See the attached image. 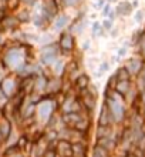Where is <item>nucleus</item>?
<instances>
[{
    "label": "nucleus",
    "mask_w": 145,
    "mask_h": 157,
    "mask_svg": "<svg viewBox=\"0 0 145 157\" xmlns=\"http://www.w3.org/2000/svg\"><path fill=\"white\" fill-rule=\"evenodd\" d=\"M60 57H61V53H60L57 41H53V43H50V44L42 46L40 56H38V63H40L43 67L49 69V67L51 66L56 60H58Z\"/></svg>",
    "instance_id": "obj_1"
},
{
    "label": "nucleus",
    "mask_w": 145,
    "mask_h": 157,
    "mask_svg": "<svg viewBox=\"0 0 145 157\" xmlns=\"http://www.w3.org/2000/svg\"><path fill=\"white\" fill-rule=\"evenodd\" d=\"M80 112H84V110L77 93L73 90L70 93L64 94V99L60 103V113L67 114V113H80Z\"/></svg>",
    "instance_id": "obj_2"
},
{
    "label": "nucleus",
    "mask_w": 145,
    "mask_h": 157,
    "mask_svg": "<svg viewBox=\"0 0 145 157\" xmlns=\"http://www.w3.org/2000/svg\"><path fill=\"white\" fill-rule=\"evenodd\" d=\"M58 49H60V53L61 56H73L75 50V37L74 34L70 33L68 30H63L60 32V37L57 40Z\"/></svg>",
    "instance_id": "obj_3"
},
{
    "label": "nucleus",
    "mask_w": 145,
    "mask_h": 157,
    "mask_svg": "<svg viewBox=\"0 0 145 157\" xmlns=\"http://www.w3.org/2000/svg\"><path fill=\"white\" fill-rule=\"evenodd\" d=\"M0 91L9 100L19 91V77L16 75H9L0 82Z\"/></svg>",
    "instance_id": "obj_4"
},
{
    "label": "nucleus",
    "mask_w": 145,
    "mask_h": 157,
    "mask_svg": "<svg viewBox=\"0 0 145 157\" xmlns=\"http://www.w3.org/2000/svg\"><path fill=\"white\" fill-rule=\"evenodd\" d=\"M77 96H78L80 101H81V106H83V110L85 113H87L88 116H92L94 114V112L97 110V96H94L92 93H90V91L85 89V90L80 91V93H77Z\"/></svg>",
    "instance_id": "obj_5"
},
{
    "label": "nucleus",
    "mask_w": 145,
    "mask_h": 157,
    "mask_svg": "<svg viewBox=\"0 0 145 157\" xmlns=\"http://www.w3.org/2000/svg\"><path fill=\"white\" fill-rule=\"evenodd\" d=\"M91 84V76L87 75L85 71H81L77 77L71 82V86H73V90L75 93H80V91L88 89V86Z\"/></svg>",
    "instance_id": "obj_6"
},
{
    "label": "nucleus",
    "mask_w": 145,
    "mask_h": 157,
    "mask_svg": "<svg viewBox=\"0 0 145 157\" xmlns=\"http://www.w3.org/2000/svg\"><path fill=\"white\" fill-rule=\"evenodd\" d=\"M20 27V21L17 20L14 14H6V16L0 20V30L2 32H16Z\"/></svg>",
    "instance_id": "obj_7"
},
{
    "label": "nucleus",
    "mask_w": 145,
    "mask_h": 157,
    "mask_svg": "<svg viewBox=\"0 0 145 157\" xmlns=\"http://www.w3.org/2000/svg\"><path fill=\"white\" fill-rule=\"evenodd\" d=\"M13 133V121L9 117L0 119V143H6Z\"/></svg>",
    "instance_id": "obj_8"
},
{
    "label": "nucleus",
    "mask_w": 145,
    "mask_h": 157,
    "mask_svg": "<svg viewBox=\"0 0 145 157\" xmlns=\"http://www.w3.org/2000/svg\"><path fill=\"white\" fill-rule=\"evenodd\" d=\"M144 60H142L140 56H134V57H131V59H128L127 60V63H125L124 66H125V69L128 70V73L131 75V77H135V76L141 71V69H142V66H144Z\"/></svg>",
    "instance_id": "obj_9"
},
{
    "label": "nucleus",
    "mask_w": 145,
    "mask_h": 157,
    "mask_svg": "<svg viewBox=\"0 0 145 157\" xmlns=\"http://www.w3.org/2000/svg\"><path fill=\"white\" fill-rule=\"evenodd\" d=\"M49 77L50 76L46 75V71L34 77V83H33V93L40 94V96L44 94L47 89V83H49Z\"/></svg>",
    "instance_id": "obj_10"
},
{
    "label": "nucleus",
    "mask_w": 145,
    "mask_h": 157,
    "mask_svg": "<svg viewBox=\"0 0 145 157\" xmlns=\"http://www.w3.org/2000/svg\"><path fill=\"white\" fill-rule=\"evenodd\" d=\"M94 144L100 146L101 149H104L107 153H110L112 156L114 151H117L118 149V143H117L115 137H103V139H96Z\"/></svg>",
    "instance_id": "obj_11"
},
{
    "label": "nucleus",
    "mask_w": 145,
    "mask_h": 157,
    "mask_svg": "<svg viewBox=\"0 0 145 157\" xmlns=\"http://www.w3.org/2000/svg\"><path fill=\"white\" fill-rule=\"evenodd\" d=\"M97 126H115L114 121H112V117L108 112L107 104L103 101V106H101V110H100L98 114V120H97Z\"/></svg>",
    "instance_id": "obj_12"
},
{
    "label": "nucleus",
    "mask_w": 145,
    "mask_h": 157,
    "mask_svg": "<svg viewBox=\"0 0 145 157\" xmlns=\"http://www.w3.org/2000/svg\"><path fill=\"white\" fill-rule=\"evenodd\" d=\"M68 23H70V17L67 16L66 13H58L57 16L54 17V20L51 25H53L56 32H63L64 29L68 27Z\"/></svg>",
    "instance_id": "obj_13"
},
{
    "label": "nucleus",
    "mask_w": 145,
    "mask_h": 157,
    "mask_svg": "<svg viewBox=\"0 0 145 157\" xmlns=\"http://www.w3.org/2000/svg\"><path fill=\"white\" fill-rule=\"evenodd\" d=\"M88 143H71V157H88Z\"/></svg>",
    "instance_id": "obj_14"
},
{
    "label": "nucleus",
    "mask_w": 145,
    "mask_h": 157,
    "mask_svg": "<svg viewBox=\"0 0 145 157\" xmlns=\"http://www.w3.org/2000/svg\"><path fill=\"white\" fill-rule=\"evenodd\" d=\"M66 64H67L66 59L60 57L58 60H56V62H54L53 64L49 67V69H50V71H51V75H53V76L63 77V76H64V73H66Z\"/></svg>",
    "instance_id": "obj_15"
},
{
    "label": "nucleus",
    "mask_w": 145,
    "mask_h": 157,
    "mask_svg": "<svg viewBox=\"0 0 145 157\" xmlns=\"http://www.w3.org/2000/svg\"><path fill=\"white\" fill-rule=\"evenodd\" d=\"M56 153L57 157H71V143L66 140H58Z\"/></svg>",
    "instance_id": "obj_16"
},
{
    "label": "nucleus",
    "mask_w": 145,
    "mask_h": 157,
    "mask_svg": "<svg viewBox=\"0 0 145 157\" xmlns=\"http://www.w3.org/2000/svg\"><path fill=\"white\" fill-rule=\"evenodd\" d=\"M114 134H115V126H97L96 128V139L114 137Z\"/></svg>",
    "instance_id": "obj_17"
},
{
    "label": "nucleus",
    "mask_w": 145,
    "mask_h": 157,
    "mask_svg": "<svg viewBox=\"0 0 145 157\" xmlns=\"http://www.w3.org/2000/svg\"><path fill=\"white\" fill-rule=\"evenodd\" d=\"M16 144L23 153H24V151H29V149L31 147V140H30V136L27 134V132H23L20 136L17 137Z\"/></svg>",
    "instance_id": "obj_18"
},
{
    "label": "nucleus",
    "mask_w": 145,
    "mask_h": 157,
    "mask_svg": "<svg viewBox=\"0 0 145 157\" xmlns=\"http://www.w3.org/2000/svg\"><path fill=\"white\" fill-rule=\"evenodd\" d=\"M131 87H132V80H121V82H117L114 90H115L120 96L125 97V94L131 90Z\"/></svg>",
    "instance_id": "obj_19"
},
{
    "label": "nucleus",
    "mask_w": 145,
    "mask_h": 157,
    "mask_svg": "<svg viewBox=\"0 0 145 157\" xmlns=\"http://www.w3.org/2000/svg\"><path fill=\"white\" fill-rule=\"evenodd\" d=\"M132 12V6L129 2H121L115 7V14L117 16H128Z\"/></svg>",
    "instance_id": "obj_20"
},
{
    "label": "nucleus",
    "mask_w": 145,
    "mask_h": 157,
    "mask_svg": "<svg viewBox=\"0 0 145 157\" xmlns=\"http://www.w3.org/2000/svg\"><path fill=\"white\" fill-rule=\"evenodd\" d=\"M135 87L138 91H144L145 90V63L142 66L141 71L135 76Z\"/></svg>",
    "instance_id": "obj_21"
},
{
    "label": "nucleus",
    "mask_w": 145,
    "mask_h": 157,
    "mask_svg": "<svg viewBox=\"0 0 145 157\" xmlns=\"http://www.w3.org/2000/svg\"><path fill=\"white\" fill-rule=\"evenodd\" d=\"M17 20L20 21V25H23V23H29V21H31V10L27 7H23L20 10V12L17 13Z\"/></svg>",
    "instance_id": "obj_22"
},
{
    "label": "nucleus",
    "mask_w": 145,
    "mask_h": 157,
    "mask_svg": "<svg viewBox=\"0 0 145 157\" xmlns=\"http://www.w3.org/2000/svg\"><path fill=\"white\" fill-rule=\"evenodd\" d=\"M114 76L117 77V80L118 82H121V80H132V77H131V75L128 73V70L125 69V66H120L118 69H117V71L114 73Z\"/></svg>",
    "instance_id": "obj_23"
},
{
    "label": "nucleus",
    "mask_w": 145,
    "mask_h": 157,
    "mask_svg": "<svg viewBox=\"0 0 145 157\" xmlns=\"http://www.w3.org/2000/svg\"><path fill=\"white\" fill-rule=\"evenodd\" d=\"M104 34H105V30L103 29L101 23H100V21H94L92 26H91V36H92V39L100 37V36H104Z\"/></svg>",
    "instance_id": "obj_24"
},
{
    "label": "nucleus",
    "mask_w": 145,
    "mask_h": 157,
    "mask_svg": "<svg viewBox=\"0 0 145 157\" xmlns=\"http://www.w3.org/2000/svg\"><path fill=\"white\" fill-rule=\"evenodd\" d=\"M91 157H111V154L107 153L104 149H101L100 146L92 144L91 147Z\"/></svg>",
    "instance_id": "obj_25"
},
{
    "label": "nucleus",
    "mask_w": 145,
    "mask_h": 157,
    "mask_svg": "<svg viewBox=\"0 0 145 157\" xmlns=\"http://www.w3.org/2000/svg\"><path fill=\"white\" fill-rule=\"evenodd\" d=\"M19 151H21V150L17 147L16 143H13V144H7L6 150L3 151V157H12V156H14L16 153H19Z\"/></svg>",
    "instance_id": "obj_26"
},
{
    "label": "nucleus",
    "mask_w": 145,
    "mask_h": 157,
    "mask_svg": "<svg viewBox=\"0 0 145 157\" xmlns=\"http://www.w3.org/2000/svg\"><path fill=\"white\" fill-rule=\"evenodd\" d=\"M84 3V0H60V4L63 7H71V9H75L81 6Z\"/></svg>",
    "instance_id": "obj_27"
},
{
    "label": "nucleus",
    "mask_w": 145,
    "mask_h": 157,
    "mask_svg": "<svg viewBox=\"0 0 145 157\" xmlns=\"http://www.w3.org/2000/svg\"><path fill=\"white\" fill-rule=\"evenodd\" d=\"M137 52H138V56L142 59L145 62V37H144V34H142V39L140 41H138V44H137Z\"/></svg>",
    "instance_id": "obj_28"
},
{
    "label": "nucleus",
    "mask_w": 145,
    "mask_h": 157,
    "mask_svg": "<svg viewBox=\"0 0 145 157\" xmlns=\"http://www.w3.org/2000/svg\"><path fill=\"white\" fill-rule=\"evenodd\" d=\"M54 37H53V34H50V33H46V34H43V36H40V39H38V43L42 46H46V44H50V43H53Z\"/></svg>",
    "instance_id": "obj_29"
},
{
    "label": "nucleus",
    "mask_w": 145,
    "mask_h": 157,
    "mask_svg": "<svg viewBox=\"0 0 145 157\" xmlns=\"http://www.w3.org/2000/svg\"><path fill=\"white\" fill-rule=\"evenodd\" d=\"M110 70V62H103L98 67V71H97V77H101V75H104L105 71Z\"/></svg>",
    "instance_id": "obj_30"
},
{
    "label": "nucleus",
    "mask_w": 145,
    "mask_h": 157,
    "mask_svg": "<svg viewBox=\"0 0 145 157\" xmlns=\"http://www.w3.org/2000/svg\"><path fill=\"white\" fill-rule=\"evenodd\" d=\"M117 77L114 75L110 76V78H108V82H107V86H105V89H108V90H114L115 89V84H117Z\"/></svg>",
    "instance_id": "obj_31"
},
{
    "label": "nucleus",
    "mask_w": 145,
    "mask_h": 157,
    "mask_svg": "<svg viewBox=\"0 0 145 157\" xmlns=\"http://www.w3.org/2000/svg\"><path fill=\"white\" fill-rule=\"evenodd\" d=\"M142 34H144V30H137V32L132 34V39H131V41H132L134 46L138 44V41L142 39Z\"/></svg>",
    "instance_id": "obj_32"
},
{
    "label": "nucleus",
    "mask_w": 145,
    "mask_h": 157,
    "mask_svg": "<svg viewBox=\"0 0 145 157\" xmlns=\"http://www.w3.org/2000/svg\"><path fill=\"white\" fill-rule=\"evenodd\" d=\"M112 10V7H111V3H105V6H104L103 9H101V14H103L104 17H107L108 14H110V12Z\"/></svg>",
    "instance_id": "obj_33"
},
{
    "label": "nucleus",
    "mask_w": 145,
    "mask_h": 157,
    "mask_svg": "<svg viewBox=\"0 0 145 157\" xmlns=\"http://www.w3.org/2000/svg\"><path fill=\"white\" fill-rule=\"evenodd\" d=\"M6 76H9V70L6 69V67H4L3 63L0 62V82H2V80L6 77Z\"/></svg>",
    "instance_id": "obj_34"
},
{
    "label": "nucleus",
    "mask_w": 145,
    "mask_h": 157,
    "mask_svg": "<svg viewBox=\"0 0 145 157\" xmlns=\"http://www.w3.org/2000/svg\"><path fill=\"white\" fill-rule=\"evenodd\" d=\"M101 26H103L104 30H108V32H110V30L112 29V21L108 20V19H105V20L101 21Z\"/></svg>",
    "instance_id": "obj_35"
},
{
    "label": "nucleus",
    "mask_w": 145,
    "mask_h": 157,
    "mask_svg": "<svg viewBox=\"0 0 145 157\" xmlns=\"http://www.w3.org/2000/svg\"><path fill=\"white\" fill-rule=\"evenodd\" d=\"M42 157H57V153H56V150H51V149H46L43 151Z\"/></svg>",
    "instance_id": "obj_36"
},
{
    "label": "nucleus",
    "mask_w": 145,
    "mask_h": 157,
    "mask_svg": "<svg viewBox=\"0 0 145 157\" xmlns=\"http://www.w3.org/2000/svg\"><path fill=\"white\" fill-rule=\"evenodd\" d=\"M37 2L38 0H19V3H23L24 6H27V7H33V6H36Z\"/></svg>",
    "instance_id": "obj_37"
},
{
    "label": "nucleus",
    "mask_w": 145,
    "mask_h": 157,
    "mask_svg": "<svg viewBox=\"0 0 145 157\" xmlns=\"http://www.w3.org/2000/svg\"><path fill=\"white\" fill-rule=\"evenodd\" d=\"M125 54H127V46H122V47H120L118 49V53H117V57L121 59V57H124Z\"/></svg>",
    "instance_id": "obj_38"
},
{
    "label": "nucleus",
    "mask_w": 145,
    "mask_h": 157,
    "mask_svg": "<svg viewBox=\"0 0 145 157\" xmlns=\"http://www.w3.org/2000/svg\"><path fill=\"white\" fill-rule=\"evenodd\" d=\"M90 47H91V41L84 40L83 44H81V52H87V50H90Z\"/></svg>",
    "instance_id": "obj_39"
},
{
    "label": "nucleus",
    "mask_w": 145,
    "mask_h": 157,
    "mask_svg": "<svg viewBox=\"0 0 145 157\" xmlns=\"http://www.w3.org/2000/svg\"><path fill=\"white\" fill-rule=\"evenodd\" d=\"M105 3H107V2H105V0H97V3H96V10H101V9L104 7V6H105Z\"/></svg>",
    "instance_id": "obj_40"
},
{
    "label": "nucleus",
    "mask_w": 145,
    "mask_h": 157,
    "mask_svg": "<svg viewBox=\"0 0 145 157\" xmlns=\"http://www.w3.org/2000/svg\"><path fill=\"white\" fill-rule=\"evenodd\" d=\"M142 17H144V13H142V12H137V13H135V21H141Z\"/></svg>",
    "instance_id": "obj_41"
},
{
    "label": "nucleus",
    "mask_w": 145,
    "mask_h": 157,
    "mask_svg": "<svg viewBox=\"0 0 145 157\" xmlns=\"http://www.w3.org/2000/svg\"><path fill=\"white\" fill-rule=\"evenodd\" d=\"M4 44H6V39H4L3 33H0V47H3Z\"/></svg>",
    "instance_id": "obj_42"
},
{
    "label": "nucleus",
    "mask_w": 145,
    "mask_h": 157,
    "mask_svg": "<svg viewBox=\"0 0 145 157\" xmlns=\"http://www.w3.org/2000/svg\"><path fill=\"white\" fill-rule=\"evenodd\" d=\"M110 34H111L112 37H117V36H118V32H117V29H111L110 30Z\"/></svg>",
    "instance_id": "obj_43"
},
{
    "label": "nucleus",
    "mask_w": 145,
    "mask_h": 157,
    "mask_svg": "<svg viewBox=\"0 0 145 157\" xmlns=\"http://www.w3.org/2000/svg\"><path fill=\"white\" fill-rule=\"evenodd\" d=\"M12 157H26V154L23 153V151H19V153H16L14 156H12Z\"/></svg>",
    "instance_id": "obj_44"
},
{
    "label": "nucleus",
    "mask_w": 145,
    "mask_h": 157,
    "mask_svg": "<svg viewBox=\"0 0 145 157\" xmlns=\"http://www.w3.org/2000/svg\"><path fill=\"white\" fill-rule=\"evenodd\" d=\"M140 113H141L142 119H144V121H145V107H144V109H141V110H140Z\"/></svg>",
    "instance_id": "obj_45"
},
{
    "label": "nucleus",
    "mask_w": 145,
    "mask_h": 157,
    "mask_svg": "<svg viewBox=\"0 0 145 157\" xmlns=\"http://www.w3.org/2000/svg\"><path fill=\"white\" fill-rule=\"evenodd\" d=\"M107 3H112V2H117V0H105Z\"/></svg>",
    "instance_id": "obj_46"
},
{
    "label": "nucleus",
    "mask_w": 145,
    "mask_h": 157,
    "mask_svg": "<svg viewBox=\"0 0 145 157\" xmlns=\"http://www.w3.org/2000/svg\"><path fill=\"white\" fill-rule=\"evenodd\" d=\"M144 37H145V30H144Z\"/></svg>",
    "instance_id": "obj_47"
},
{
    "label": "nucleus",
    "mask_w": 145,
    "mask_h": 157,
    "mask_svg": "<svg viewBox=\"0 0 145 157\" xmlns=\"http://www.w3.org/2000/svg\"><path fill=\"white\" fill-rule=\"evenodd\" d=\"M6 2H7V0H6Z\"/></svg>",
    "instance_id": "obj_48"
},
{
    "label": "nucleus",
    "mask_w": 145,
    "mask_h": 157,
    "mask_svg": "<svg viewBox=\"0 0 145 157\" xmlns=\"http://www.w3.org/2000/svg\"><path fill=\"white\" fill-rule=\"evenodd\" d=\"M96 2H97V0H96Z\"/></svg>",
    "instance_id": "obj_49"
}]
</instances>
